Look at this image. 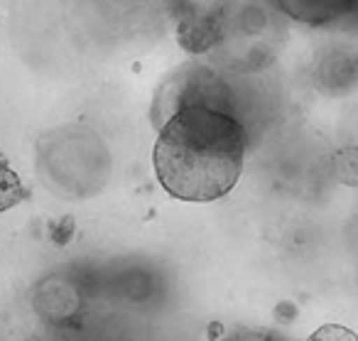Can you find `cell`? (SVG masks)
<instances>
[{
    "label": "cell",
    "instance_id": "4",
    "mask_svg": "<svg viewBox=\"0 0 358 341\" xmlns=\"http://www.w3.org/2000/svg\"><path fill=\"white\" fill-rule=\"evenodd\" d=\"M275 8L285 18L307 27H327L346 22L351 0H275Z\"/></svg>",
    "mask_w": 358,
    "mask_h": 341
},
{
    "label": "cell",
    "instance_id": "7",
    "mask_svg": "<svg viewBox=\"0 0 358 341\" xmlns=\"http://www.w3.org/2000/svg\"><path fill=\"white\" fill-rule=\"evenodd\" d=\"M307 341H358V336L341 324H327V326H322V329L314 331Z\"/></svg>",
    "mask_w": 358,
    "mask_h": 341
},
{
    "label": "cell",
    "instance_id": "5",
    "mask_svg": "<svg viewBox=\"0 0 358 341\" xmlns=\"http://www.w3.org/2000/svg\"><path fill=\"white\" fill-rule=\"evenodd\" d=\"M25 199V187L15 169L8 167V162L0 158V214L10 211Z\"/></svg>",
    "mask_w": 358,
    "mask_h": 341
},
{
    "label": "cell",
    "instance_id": "9",
    "mask_svg": "<svg viewBox=\"0 0 358 341\" xmlns=\"http://www.w3.org/2000/svg\"><path fill=\"white\" fill-rule=\"evenodd\" d=\"M346 22H356L358 25V0H351V11H348Z\"/></svg>",
    "mask_w": 358,
    "mask_h": 341
},
{
    "label": "cell",
    "instance_id": "8",
    "mask_svg": "<svg viewBox=\"0 0 358 341\" xmlns=\"http://www.w3.org/2000/svg\"><path fill=\"white\" fill-rule=\"evenodd\" d=\"M229 341H285L275 334H263V331H243V334H234Z\"/></svg>",
    "mask_w": 358,
    "mask_h": 341
},
{
    "label": "cell",
    "instance_id": "1",
    "mask_svg": "<svg viewBox=\"0 0 358 341\" xmlns=\"http://www.w3.org/2000/svg\"><path fill=\"white\" fill-rule=\"evenodd\" d=\"M245 148V128L229 111L185 109L159 125L155 172L182 202H216L238 182Z\"/></svg>",
    "mask_w": 358,
    "mask_h": 341
},
{
    "label": "cell",
    "instance_id": "6",
    "mask_svg": "<svg viewBox=\"0 0 358 341\" xmlns=\"http://www.w3.org/2000/svg\"><path fill=\"white\" fill-rule=\"evenodd\" d=\"M334 174L338 182L358 187V148H343L334 155Z\"/></svg>",
    "mask_w": 358,
    "mask_h": 341
},
{
    "label": "cell",
    "instance_id": "2",
    "mask_svg": "<svg viewBox=\"0 0 358 341\" xmlns=\"http://www.w3.org/2000/svg\"><path fill=\"white\" fill-rule=\"evenodd\" d=\"M196 106L229 111V89L211 67L201 62H187L169 71L157 86L152 101V120L159 128L174 113L185 109H196Z\"/></svg>",
    "mask_w": 358,
    "mask_h": 341
},
{
    "label": "cell",
    "instance_id": "3",
    "mask_svg": "<svg viewBox=\"0 0 358 341\" xmlns=\"http://www.w3.org/2000/svg\"><path fill=\"white\" fill-rule=\"evenodd\" d=\"M221 35H224V25H221V6L219 8H192L189 13L182 15L177 27L179 45L187 52H209L221 45Z\"/></svg>",
    "mask_w": 358,
    "mask_h": 341
},
{
    "label": "cell",
    "instance_id": "10",
    "mask_svg": "<svg viewBox=\"0 0 358 341\" xmlns=\"http://www.w3.org/2000/svg\"><path fill=\"white\" fill-rule=\"evenodd\" d=\"M125 3H143V0H125Z\"/></svg>",
    "mask_w": 358,
    "mask_h": 341
}]
</instances>
